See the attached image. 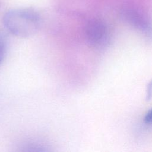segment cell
<instances>
[{
  "mask_svg": "<svg viewBox=\"0 0 152 152\" xmlns=\"http://www.w3.org/2000/svg\"><path fill=\"white\" fill-rule=\"evenodd\" d=\"M2 23L11 34L19 37H28L34 35L39 30L40 17L33 9L14 8L4 14Z\"/></svg>",
  "mask_w": 152,
  "mask_h": 152,
  "instance_id": "obj_1",
  "label": "cell"
},
{
  "mask_svg": "<svg viewBox=\"0 0 152 152\" xmlns=\"http://www.w3.org/2000/svg\"><path fill=\"white\" fill-rule=\"evenodd\" d=\"M21 152H50V151L46 146L42 144L31 142L26 144L23 148Z\"/></svg>",
  "mask_w": 152,
  "mask_h": 152,
  "instance_id": "obj_4",
  "label": "cell"
},
{
  "mask_svg": "<svg viewBox=\"0 0 152 152\" xmlns=\"http://www.w3.org/2000/svg\"><path fill=\"white\" fill-rule=\"evenodd\" d=\"M6 53V45L4 39L0 36V65L2 64Z\"/></svg>",
  "mask_w": 152,
  "mask_h": 152,
  "instance_id": "obj_5",
  "label": "cell"
},
{
  "mask_svg": "<svg viewBox=\"0 0 152 152\" xmlns=\"http://www.w3.org/2000/svg\"><path fill=\"white\" fill-rule=\"evenodd\" d=\"M85 35L87 41L91 46L100 48L106 45L108 41V28L100 20L93 19L86 26Z\"/></svg>",
  "mask_w": 152,
  "mask_h": 152,
  "instance_id": "obj_2",
  "label": "cell"
},
{
  "mask_svg": "<svg viewBox=\"0 0 152 152\" xmlns=\"http://www.w3.org/2000/svg\"><path fill=\"white\" fill-rule=\"evenodd\" d=\"M146 100H150L152 99V79L148 83L146 88Z\"/></svg>",
  "mask_w": 152,
  "mask_h": 152,
  "instance_id": "obj_7",
  "label": "cell"
},
{
  "mask_svg": "<svg viewBox=\"0 0 152 152\" xmlns=\"http://www.w3.org/2000/svg\"><path fill=\"white\" fill-rule=\"evenodd\" d=\"M143 122L145 125L152 127V107L145 114L143 118Z\"/></svg>",
  "mask_w": 152,
  "mask_h": 152,
  "instance_id": "obj_6",
  "label": "cell"
},
{
  "mask_svg": "<svg viewBox=\"0 0 152 152\" xmlns=\"http://www.w3.org/2000/svg\"><path fill=\"white\" fill-rule=\"evenodd\" d=\"M122 13L129 25L147 36H152V21L144 12L134 8H125Z\"/></svg>",
  "mask_w": 152,
  "mask_h": 152,
  "instance_id": "obj_3",
  "label": "cell"
}]
</instances>
